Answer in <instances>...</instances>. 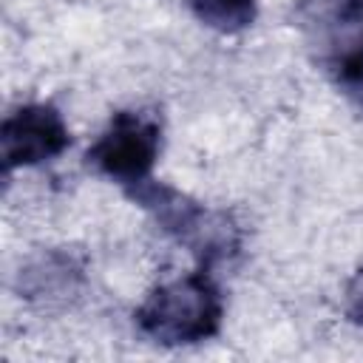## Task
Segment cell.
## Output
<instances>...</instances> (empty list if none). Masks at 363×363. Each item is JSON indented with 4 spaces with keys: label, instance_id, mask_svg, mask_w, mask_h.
Returning <instances> with one entry per match:
<instances>
[{
    "label": "cell",
    "instance_id": "1",
    "mask_svg": "<svg viewBox=\"0 0 363 363\" xmlns=\"http://www.w3.org/2000/svg\"><path fill=\"white\" fill-rule=\"evenodd\" d=\"M136 326L156 343L187 346L218 332L224 303L210 269H196L184 278L156 286L136 309Z\"/></svg>",
    "mask_w": 363,
    "mask_h": 363
},
{
    "label": "cell",
    "instance_id": "2",
    "mask_svg": "<svg viewBox=\"0 0 363 363\" xmlns=\"http://www.w3.org/2000/svg\"><path fill=\"white\" fill-rule=\"evenodd\" d=\"M125 193L139 207H145L167 235H173L179 244H184L199 258V264L204 269L233 258L241 250L238 224L227 213L207 210L204 204L193 201L190 196L179 193L176 187L147 179Z\"/></svg>",
    "mask_w": 363,
    "mask_h": 363
},
{
    "label": "cell",
    "instance_id": "3",
    "mask_svg": "<svg viewBox=\"0 0 363 363\" xmlns=\"http://www.w3.org/2000/svg\"><path fill=\"white\" fill-rule=\"evenodd\" d=\"M162 128L150 113L119 111L102 130V136L88 147L85 159L102 176L113 179L125 190L150 179L153 162L159 156Z\"/></svg>",
    "mask_w": 363,
    "mask_h": 363
},
{
    "label": "cell",
    "instance_id": "4",
    "mask_svg": "<svg viewBox=\"0 0 363 363\" xmlns=\"http://www.w3.org/2000/svg\"><path fill=\"white\" fill-rule=\"evenodd\" d=\"M71 142L62 113L48 102H28L14 108L0 128L3 170L28 167L60 156Z\"/></svg>",
    "mask_w": 363,
    "mask_h": 363
},
{
    "label": "cell",
    "instance_id": "5",
    "mask_svg": "<svg viewBox=\"0 0 363 363\" xmlns=\"http://www.w3.org/2000/svg\"><path fill=\"white\" fill-rule=\"evenodd\" d=\"M295 17L326 54L363 34V0H295Z\"/></svg>",
    "mask_w": 363,
    "mask_h": 363
},
{
    "label": "cell",
    "instance_id": "6",
    "mask_svg": "<svg viewBox=\"0 0 363 363\" xmlns=\"http://www.w3.org/2000/svg\"><path fill=\"white\" fill-rule=\"evenodd\" d=\"M326 65H329V74H332L335 85L340 88V94L363 111V34H357L354 40L329 51Z\"/></svg>",
    "mask_w": 363,
    "mask_h": 363
},
{
    "label": "cell",
    "instance_id": "7",
    "mask_svg": "<svg viewBox=\"0 0 363 363\" xmlns=\"http://www.w3.org/2000/svg\"><path fill=\"white\" fill-rule=\"evenodd\" d=\"M187 6L199 23L224 34H235L252 26L258 14L255 0H187Z\"/></svg>",
    "mask_w": 363,
    "mask_h": 363
},
{
    "label": "cell",
    "instance_id": "8",
    "mask_svg": "<svg viewBox=\"0 0 363 363\" xmlns=\"http://www.w3.org/2000/svg\"><path fill=\"white\" fill-rule=\"evenodd\" d=\"M346 318L357 326H363V269H357L352 275V281L346 284Z\"/></svg>",
    "mask_w": 363,
    "mask_h": 363
}]
</instances>
